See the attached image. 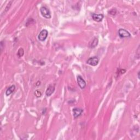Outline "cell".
Here are the masks:
<instances>
[{
	"instance_id": "6da1fadb",
	"label": "cell",
	"mask_w": 140,
	"mask_h": 140,
	"mask_svg": "<svg viewBox=\"0 0 140 140\" xmlns=\"http://www.w3.org/2000/svg\"><path fill=\"white\" fill-rule=\"evenodd\" d=\"M40 13L42 14L43 16L46 19H50L51 18V14L49 10V9L46 7V6H43L40 8Z\"/></svg>"
},
{
	"instance_id": "7a4b0ae2",
	"label": "cell",
	"mask_w": 140,
	"mask_h": 140,
	"mask_svg": "<svg viewBox=\"0 0 140 140\" xmlns=\"http://www.w3.org/2000/svg\"><path fill=\"white\" fill-rule=\"evenodd\" d=\"M48 35V31L46 30V29H43V30H42L40 32V34H38V38L40 41H44V40H45L46 38H47Z\"/></svg>"
},
{
	"instance_id": "3957f363",
	"label": "cell",
	"mask_w": 140,
	"mask_h": 140,
	"mask_svg": "<svg viewBox=\"0 0 140 140\" xmlns=\"http://www.w3.org/2000/svg\"><path fill=\"white\" fill-rule=\"evenodd\" d=\"M98 57L94 56L92 58H90L87 60V64L89 65L92 66H95L98 64Z\"/></svg>"
},
{
	"instance_id": "277c9868",
	"label": "cell",
	"mask_w": 140,
	"mask_h": 140,
	"mask_svg": "<svg viewBox=\"0 0 140 140\" xmlns=\"http://www.w3.org/2000/svg\"><path fill=\"white\" fill-rule=\"evenodd\" d=\"M118 34L119 36L122 38H126L131 37V34L129 32L123 28L119 29L118 31Z\"/></svg>"
},
{
	"instance_id": "5b68a950",
	"label": "cell",
	"mask_w": 140,
	"mask_h": 140,
	"mask_svg": "<svg viewBox=\"0 0 140 140\" xmlns=\"http://www.w3.org/2000/svg\"><path fill=\"white\" fill-rule=\"evenodd\" d=\"M77 82H78V86H80V87L81 89H83L85 88V87L86 86V82L81 76H78Z\"/></svg>"
},
{
	"instance_id": "8992f818",
	"label": "cell",
	"mask_w": 140,
	"mask_h": 140,
	"mask_svg": "<svg viewBox=\"0 0 140 140\" xmlns=\"http://www.w3.org/2000/svg\"><path fill=\"white\" fill-rule=\"evenodd\" d=\"M104 17V14H92V19L94 20V21L96 22H100L102 20L103 18Z\"/></svg>"
},
{
	"instance_id": "52a82bcc",
	"label": "cell",
	"mask_w": 140,
	"mask_h": 140,
	"mask_svg": "<svg viewBox=\"0 0 140 140\" xmlns=\"http://www.w3.org/2000/svg\"><path fill=\"white\" fill-rule=\"evenodd\" d=\"M83 112V110L79 108H75L73 110V112H74V118H77L78 116H81Z\"/></svg>"
},
{
	"instance_id": "ba28073f",
	"label": "cell",
	"mask_w": 140,
	"mask_h": 140,
	"mask_svg": "<svg viewBox=\"0 0 140 140\" xmlns=\"http://www.w3.org/2000/svg\"><path fill=\"white\" fill-rule=\"evenodd\" d=\"M55 91V87L52 85H49L46 90V96H50Z\"/></svg>"
},
{
	"instance_id": "9c48e42d",
	"label": "cell",
	"mask_w": 140,
	"mask_h": 140,
	"mask_svg": "<svg viewBox=\"0 0 140 140\" xmlns=\"http://www.w3.org/2000/svg\"><path fill=\"white\" fill-rule=\"evenodd\" d=\"M98 38H94V40H93L92 41L89 43V47L91 48H94L96 47V46H98Z\"/></svg>"
},
{
	"instance_id": "30bf717a",
	"label": "cell",
	"mask_w": 140,
	"mask_h": 140,
	"mask_svg": "<svg viewBox=\"0 0 140 140\" xmlns=\"http://www.w3.org/2000/svg\"><path fill=\"white\" fill-rule=\"evenodd\" d=\"M15 88H16V86L14 85L10 86V87H9L7 89V90H6V95L7 96H9L12 94L13 92L14 91V90H15Z\"/></svg>"
},
{
	"instance_id": "8fae6325",
	"label": "cell",
	"mask_w": 140,
	"mask_h": 140,
	"mask_svg": "<svg viewBox=\"0 0 140 140\" xmlns=\"http://www.w3.org/2000/svg\"><path fill=\"white\" fill-rule=\"evenodd\" d=\"M24 49H23L22 48H20L19 49L17 55H18V57L20 58V57H22V56H23V55H24Z\"/></svg>"
},
{
	"instance_id": "7c38bea8",
	"label": "cell",
	"mask_w": 140,
	"mask_h": 140,
	"mask_svg": "<svg viewBox=\"0 0 140 140\" xmlns=\"http://www.w3.org/2000/svg\"><path fill=\"white\" fill-rule=\"evenodd\" d=\"M34 94H35V95H36L37 98H40L42 95L41 92H40L38 90H36V91H35Z\"/></svg>"
},
{
	"instance_id": "4fadbf2b",
	"label": "cell",
	"mask_w": 140,
	"mask_h": 140,
	"mask_svg": "<svg viewBox=\"0 0 140 140\" xmlns=\"http://www.w3.org/2000/svg\"><path fill=\"white\" fill-rule=\"evenodd\" d=\"M138 78L140 79V71H139L138 73Z\"/></svg>"
}]
</instances>
